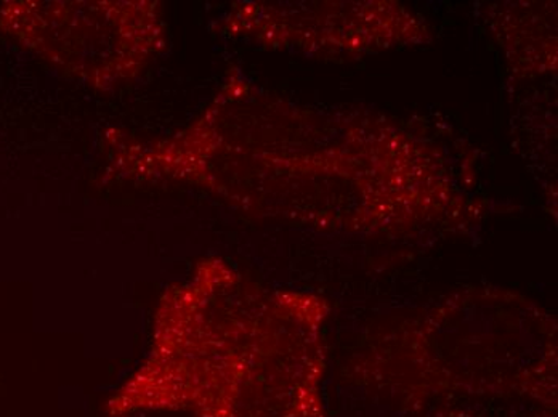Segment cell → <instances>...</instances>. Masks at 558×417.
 <instances>
[{
  "instance_id": "cell-3",
  "label": "cell",
  "mask_w": 558,
  "mask_h": 417,
  "mask_svg": "<svg viewBox=\"0 0 558 417\" xmlns=\"http://www.w3.org/2000/svg\"><path fill=\"white\" fill-rule=\"evenodd\" d=\"M0 28L97 89L128 83L166 46L165 23L149 2H5Z\"/></svg>"
},
{
  "instance_id": "cell-1",
  "label": "cell",
  "mask_w": 558,
  "mask_h": 417,
  "mask_svg": "<svg viewBox=\"0 0 558 417\" xmlns=\"http://www.w3.org/2000/svg\"><path fill=\"white\" fill-rule=\"evenodd\" d=\"M318 298L267 293L222 262L203 263L159 305L148 357L107 417H328Z\"/></svg>"
},
{
  "instance_id": "cell-5",
  "label": "cell",
  "mask_w": 558,
  "mask_h": 417,
  "mask_svg": "<svg viewBox=\"0 0 558 417\" xmlns=\"http://www.w3.org/2000/svg\"><path fill=\"white\" fill-rule=\"evenodd\" d=\"M547 417H556V415H549V416H547Z\"/></svg>"
},
{
  "instance_id": "cell-4",
  "label": "cell",
  "mask_w": 558,
  "mask_h": 417,
  "mask_svg": "<svg viewBox=\"0 0 558 417\" xmlns=\"http://www.w3.org/2000/svg\"><path fill=\"white\" fill-rule=\"evenodd\" d=\"M427 417H478L474 413L465 412V409H440V412L432 413Z\"/></svg>"
},
{
  "instance_id": "cell-2",
  "label": "cell",
  "mask_w": 558,
  "mask_h": 417,
  "mask_svg": "<svg viewBox=\"0 0 558 417\" xmlns=\"http://www.w3.org/2000/svg\"><path fill=\"white\" fill-rule=\"evenodd\" d=\"M347 379L398 412L519 398L556 415V324L512 294H464L398 328L352 363Z\"/></svg>"
}]
</instances>
